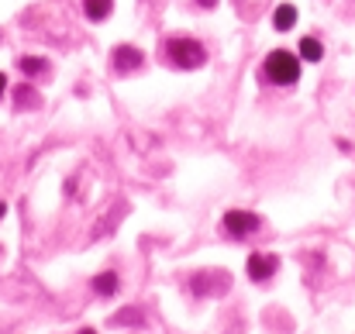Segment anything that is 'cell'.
Here are the masks:
<instances>
[{
    "label": "cell",
    "instance_id": "2",
    "mask_svg": "<svg viewBox=\"0 0 355 334\" xmlns=\"http://www.w3.org/2000/svg\"><path fill=\"white\" fill-rule=\"evenodd\" d=\"M166 55L173 59L176 69H200L207 62V49L197 38H169L166 42Z\"/></svg>",
    "mask_w": 355,
    "mask_h": 334
},
{
    "label": "cell",
    "instance_id": "4",
    "mask_svg": "<svg viewBox=\"0 0 355 334\" xmlns=\"http://www.w3.org/2000/svg\"><path fill=\"white\" fill-rule=\"evenodd\" d=\"M276 269H279V258L276 255H266V252H252L248 255V265H245V272H248L252 283H266Z\"/></svg>",
    "mask_w": 355,
    "mask_h": 334
},
{
    "label": "cell",
    "instance_id": "1",
    "mask_svg": "<svg viewBox=\"0 0 355 334\" xmlns=\"http://www.w3.org/2000/svg\"><path fill=\"white\" fill-rule=\"evenodd\" d=\"M262 76H266L269 83H276V87H290V83L300 80V59H297L293 52L276 49V52L266 55V62H262Z\"/></svg>",
    "mask_w": 355,
    "mask_h": 334
},
{
    "label": "cell",
    "instance_id": "3",
    "mask_svg": "<svg viewBox=\"0 0 355 334\" xmlns=\"http://www.w3.org/2000/svg\"><path fill=\"white\" fill-rule=\"evenodd\" d=\"M259 227H262V218L252 214V211H228V214H225V231H228L232 238H248V234H255Z\"/></svg>",
    "mask_w": 355,
    "mask_h": 334
},
{
    "label": "cell",
    "instance_id": "15",
    "mask_svg": "<svg viewBox=\"0 0 355 334\" xmlns=\"http://www.w3.org/2000/svg\"><path fill=\"white\" fill-rule=\"evenodd\" d=\"M80 334H97V331H94V328H83V331H80Z\"/></svg>",
    "mask_w": 355,
    "mask_h": 334
},
{
    "label": "cell",
    "instance_id": "13",
    "mask_svg": "<svg viewBox=\"0 0 355 334\" xmlns=\"http://www.w3.org/2000/svg\"><path fill=\"white\" fill-rule=\"evenodd\" d=\"M200 7H218V0H197Z\"/></svg>",
    "mask_w": 355,
    "mask_h": 334
},
{
    "label": "cell",
    "instance_id": "14",
    "mask_svg": "<svg viewBox=\"0 0 355 334\" xmlns=\"http://www.w3.org/2000/svg\"><path fill=\"white\" fill-rule=\"evenodd\" d=\"M3 90H7V76L0 73V97H3Z\"/></svg>",
    "mask_w": 355,
    "mask_h": 334
},
{
    "label": "cell",
    "instance_id": "8",
    "mask_svg": "<svg viewBox=\"0 0 355 334\" xmlns=\"http://www.w3.org/2000/svg\"><path fill=\"white\" fill-rule=\"evenodd\" d=\"M83 10H87L90 21H104L114 10V0H83Z\"/></svg>",
    "mask_w": 355,
    "mask_h": 334
},
{
    "label": "cell",
    "instance_id": "12",
    "mask_svg": "<svg viewBox=\"0 0 355 334\" xmlns=\"http://www.w3.org/2000/svg\"><path fill=\"white\" fill-rule=\"evenodd\" d=\"M111 324H141V310H135V307H124L114 314V321Z\"/></svg>",
    "mask_w": 355,
    "mask_h": 334
},
{
    "label": "cell",
    "instance_id": "6",
    "mask_svg": "<svg viewBox=\"0 0 355 334\" xmlns=\"http://www.w3.org/2000/svg\"><path fill=\"white\" fill-rule=\"evenodd\" d=\"M272 24H276V31H290L297 24V7L293 3H279L276 14H272Z\"/></svg>",
    "mask_w": 355,
    "mask_h": 334
},
{
    "label": "cell",
    "instance_id": "16",
    "mask_svg": "<svg viewBox=\"0 0 355 334\" xmlns=\"http://www.w3.org/2000/svg\"><path fill=\"white\" fill-rule=\"evenodd\" d=\"M3 214H7V207H3V204H0V218H3Z\"/></svg>",
    "mask_w": 355,
    "mask_h": 334
},
{
    "label": "cell",
    "instance_id": "5",
    "mask_svg": "<svg viewBox=\"0 0 355 334\" xmlns=\"http://www.w3.org/2000/svg\"><path fill=\"white\" fill-rule=\"evenodd\" d=\"M111 59H114V69H118V73H135V69L141 66V52H138L135 45H118Z\"/></svg>",
    "mask_w": 355,
    "mask_h": 334
},
{
    "label": "cell",
    "instance_id": "9",
    "mask_svg": "<svg viewBox=\"0 0 355 334\" xmlns=\"http://www.w3.org/2000/svg\"><path fill=\"white\" fill-rule=\"evenodd\" d=\"M17 66H21L24 76H42V73H49V62L38 59V55H24V59H17Z\"/></svg>",
    "mask_w": 355,
    "mask_h": 334
},
{
    "label": "cell",
    "instance_id": "11",
    "mask_svg": "<svg viewBox=\"0 0 355 334\" xmlns=\"http://www.w3.org/2000/svg\"><path fill=\"white\" fill-rule=\"evenodd\" d=\"M321 55H324V49H321V42H318V38H304V42H300V59L318 62Z\"/></svg>",
    "mask_w": 355,
    "mask_h": 334
},
{
    "label": "cell",
    "instance_id": "7",
    "mask_svg": "<svg viewBox=\"0 0 355 334\" xmlns=\"http://www.w3.org/2000/svg\"><path fill=\"white\" fill-rule=\"evenodd\" d=\"M94 293L97 297H114L118 293V272H101V276H94Z\"/></svg>",
    "mask_w": 355,
    "mask_h": 334
},
{
    "label": "cell",
    "instance_id": "10",
    "mask_svg": "<svg viewBox=\"0 0 355 334\" xmlns=\"http://www.w3.org/2000/svg\"><path fill=\"white\" fill-rule=\"evenodd\" d=\"M14 104H17V107H38V94H35V87L21 83V87L14 90Z\"/></svg>",
    "mask_w": 355,
    "mask_h": 334
}]
</instances>
